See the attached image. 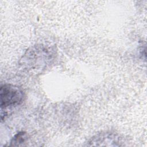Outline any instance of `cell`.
Listing matches in <instances>:
<instances>
[{
  "label": "cell",
  "instance_id": "cell-1",
  "mask_svg": "<svg viewBox=\"0 0 147 147\" xmlns=\"http://www.w3.org/2000/svg\"><path fill=\"white\" fill-rule=\"evenodd\" d=\"M24 97V92L20 87L10 84L2 85L0 90L1 109L20 105Z\"/></svg>",
  "mask_w": 147,
  "mask_h": 147
}]
</instances>
